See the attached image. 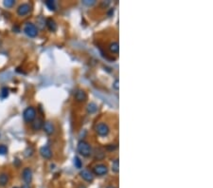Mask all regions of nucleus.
Listing matches in <instances>:
<instances>
[{"label": "nucleus", "mask_w": 213, "mask_h": 188, "mask_svg": "<svg viewBox=\"0 0 213 188\" xmlns=\"http://www.w3.org/2000/svg\"><path fill=\"white\" fill-rule=\"evenodd\" d=\"M15 1L14 0H5L4 1V6L6 8H11L13 6H14Z\"/></svg>", "instance_id": "nucleus-20"}, {"label": "nucleus", "mask_w": 213, "mask_h": 188, "mask_svg": "<svg viewBox=\"0 0 213 188\" xmlns=\"http://www.w3.org/2000/svg\"><path fill=\"white\" fill-rule=\"evenodd\" d=\"M77 149H78V152L80 154V155H82L83 157H85V158L89 157L92 154V147L88 142H85V141L79 142Z\"/></svg>", "instance_id": "nucleus-1"}, {"label": "nucleus", "mask_w": 213, "mask_h": 188, "mask_svg": "<svg viewBox=\"0 0 213 188\" xmlns=\"http://www.w3.org/2000/svg\"><path fill=\"white\" fill-rule=\"evenodd\" d=\"M22 178L24 180V181L27 184H28L30 182H31L32 181V171L30 167H26L24 170H23L22 173Z\"/></svg>", "instance_id": "nucleus-7"}, {"label": "nucleus", "mask_w": 213, "mask_h": 188, "mask_svg": "<svg viewBox=\"0 0 213 188\" xmlns=\"http://www.w3.org/2000/svg\"><path fill=\"white\" fill-rule=\"evenodd\" d=\"M31 11V6L28 3L21 4L18 8H17V14L19 16H25Z\"/></svg>", "instance_id": "nucleus-6"}, {"label": "nucleus", "mask_w": 213, "mask_h": 188, "mask_svg": "<svg viewBox=\"0 0 213 188\" xmlns=\"http://www.w3.org/2000/svg\"><path fill=\"white\" fill-rule=\"evenodd\" d=\"M43 124H44V122L42 119H35L32 123V128L34 130H39L43 127Z\"/></svg>", "instance_id": "nucleus-15"}, {"label": "nucleus", "mask_w": 213, "mask_h": 188, "mask_svg": "<svg viewBox=\"0 0 213 188\" xmlns=\"http://www.w3.org/2000/svg\"><path fill=\"white\" fill-rule=\"evenodd\" d=\"M74 97H75V100L80 103L85 102L87 100V94H86V92L83 89H78L76 92H75Z\"/></svg>", "instance_id": "nucleus-9"}, {"label": "nucleus", "mask_w": 213, "mask_h": 188, "mask_svg": "<svg viewBox=\"0 0 213 188\" xmlns=\"http://www.w3.org/2000/svg\"><path fill=\"white\" fill-rule=\"evenodd\" d=\"M23 118L27 123H31L36 119V110L33 106H28L23 112Z\"/></svg>", "instance_id": "nucleus-2"}, {"label": "nucleus", "mask_w": 213, "mask_h": 188, "mask_svg": "<svg viewBox=\"0 0 213 188\" xmlns=\"http://www.w3.org/2000/svg\"><path fill=\"white\" fill-rule=\"evenodd\" d=\"M109 50H110L111 53H114V54H118V50H119V46H118V43L114 41L112 43H110L108 47Z\"/></svg>", "instance_id": "nucleus-13"}, {"label": "nucleus", "mask_w": 213, "mask_h": 188, "mask_svg": "<svg viewBox=\"0 0 213 188\" xmlns=\"http://www.w3.org/2000/svg\"><path fill=\"white\" fill-rule=\"evenodd\" d=\"M9 96V89L7 88H2L1 89V97L2 98H7Z\"/></svg>", "instance_id": "nucleus-22"}, {"label": "nucleus", "mask_w": 213, "mask_h": 188, "mask_svg": "<svg viewBox=\"0 0 213 188\" xmlns=\"http://www.w3.org/2000/svg\"><path fill=\"white\" fill-rule=\"evenodd\" d=\"M107 188H117V187H115V186H113V185H111V186H108Z\"/></svg>", "instance_id": "nucleus-26"}, {"label": "nucleus", "mask_w": 213, "mask_h": 188, "mask_svg": "<svg viewBox=\"0 0 213 188\" xmlns=\"http://www.w3.org/2000/svg\"><path fill=\"white\" fill-rule=\"evenodd\" d=\"M43 129L45 133H47L48 135H52L54 133V130H55V127H54V125L53 124L48 121V122H45L43 124Z\"/></svg>", "instance_id": "nucleus-11"}, {"label": "nucleus", "mask_w": 213, "mask_h": 188, "mask_svg": "<svg viewBox=\"0 0 213 188\" xmlns=\"http://www.w3.org/2000/svg\"><path fill=\"white\" fill-rule=\"evenodd\" d=\"M97 109H98V106H97L96 104H94V103H91V104H89V106H88V111H89L90 113L96 112Z\"/></svg>", "instance_id": "nucleus-19"}, {"label": "nucleus", "mask_w": 213, "mask_h": 188, "mask_svg": "<svg viewBox=\"0 0 213 188\" xmlns=\"http://www.w3.org/2000/svg\"><path fill=\"white\" fill-rule=\"evenodd\" d=\"M8 152V148L4 145H0V155H6Z\"/></svg>", "instance_id": "nucleus-21"}, {"label": "nucleus", "mask_w": 213, "mask_h": 188, "mask_svg": "<svg viewBox=\"0 0 213 188\" xmlns=\"http://www.w3.org/2000/svg\"><path fill=\"white\" fill-rule=\"evenodd\" d=\"M83 3L84 5L91 6V5H94L96 3V1H95V0H84V1H83Z\"/></svg>", "instance_id": "nucleus-23"}, {"label": "nucleus", "mask_w": 213, "mask_h": 188, "mask_svg": "<svg viewBox=\"0 0 213 188\" xmlns=\"http://www.w3.org/2000/svg\"><path fill=\"white\" fill-rule=\"evenodd\" d=\"M22 188H30V185H28V184H25L24 185H23V186H22Z\"/></svg>", "instance_id": "nucleus-25"}, {"label": "nucleus", "mask_w": 213, "mask_h": 188, "mask_svg": "<svg viewBox=\"0 0 213 188\" xmlns=\"http://www.w3.org/2000/svg\"><path fill=\"white\" fill-rule=\"evenodd\" d=\"M95 129H96L97 134L101 137H105L109 134V132H110V127H109V125L104 122H101L98 124L96 125Z\"/></svg>", "instance_id": "nucleus-3"}, {"label": "nucleus", "mask_w": 213, "mask_h": 188, "mask_svg": "<svg viewBox=\"0 0 213 188\" xmlns=\"http://www.w3.org/2000/svg\"><path fill=\"white\" fill-rule=\"evenodd\" d=\"M107 173H108V167L107 165L103 163L97 164L93 167V174H95L96 176H104Z\"/></svg>", "instance_id": "nucleus-5"}, {"label": "nucleus", "mask_w": 213, "mask_h": 188, "mask_svg": "<svg viewBox=\"0 0 213 188\" xmlns=\"http://www.w3.org/2000/svg\"><path fill=\"white\" fill-rule=\"evenodd\" d=\"M74 165H75V167H77V168H82L83 163H82V161L80 160L79 157H75V158H74Z\"/></svg>", "instance_id": "nucleus-18"}, {"label": "nucleus", "mask_w": 213, "mask_h": 188, "mask_svg": "<svg viewBox=\"0 0 213 188\" xmlns=\"http://www.w3.org/2000/svg\"><path fill=\"white\" fill-rule=\"evenodd\" d=\"M112 171L114 173H118V171H119V162H118V158L115 160V161H113V163H112Z\"/></svg>", "instance_id": "nucleus-16"}, {"label": "nucleus", "mask_w": 213, "mask_h": 188, "mask_svg": "<svg viewBox=\"0 0 213 188\" xmlns=\"http://www.w3.org/2000/svg\"><path fill=\"white\" fill-rule=\"evenodd\" d=\"M45 4L47 5V7H48L50 10H56L55 2L52 1V0H47V1H45Z\"/></svg>", "instance_id": "nucleus-17"}, {"label": "nucleus", "mask_w": 213, "mask_h": 188, "mask_svg": "<svg viewBox=\"0 0 213 188\" xmlns=\"http://www.w3.org/2000/svg\"><path fill=\"white\" fill-rule=\"evenodd\" d=\"M13 188H18V187H13Z\"/></svg>", "instance_id": "nucleus-27"}, {"label": "nucleus", "mask_w": 213, "mask_h": 188, "mask_svg": "<svg viewBox=\"0 0 213 188\" xmlns=\"http://www.w3.org/2000/svg\"><path fill=\"white\" fill-rule=\"evenodd\" d=\"M113 88H114L115 89H116V90H118V79L114 82V84H113Z\"/></svg>", "instance_id": "nucleus-24"}, {"label": "nucleus", "mask_w": 213, "mask_h": 188, "mask_svg": "<svg viewBox=\"0 0 213 188\" xmlns=\"http://www.w3.org/2000/svg\"><path fill=\"white\" fill-rule=\"evenodd\" d=\"M40 154L45 159H50L52 157V151H51L50 147L48 145H44L40 148Z\"/></svg>", "instance_id": "nucleus-10"}, {"label": "nucleus", "mask_w": 213, "mask_h": 188, "mask_svg": "<svg viewBox=\"0 0 213 188\" xmlns=\"http://www.w3.org/2000/svg\"><path fill=\"white\" fill-rule=\"evenodd\" d=\"M24 31L28 36L35 37L38 34V28L35 25L32 24V23H27L24 27Z\"/></svg>", "instance_id": "nucleus-4"}, {"label": "nucleus", "mask_w": 213, "mask_h": 188, "mask_svg": "<svg viewBox=\"0 0 213 188\" xmlns=\"http://www.w3.org/2000/svg\"><path fill=\"white\" fill-rule=\"evenodd\" d=\"M9 175L7 173H1L0 174V186L5 187L6 185L8 184L9 182Z\"/></svg>", "instance_id": "nucleus-14"}, {"label": "nucleus", "mask_w": 213, "mask_h": 188, "mask_svg": "<svg viewBox=\"0 0 213 188\" xmlns=\"http://www.w3.org/2000/svg\"><path fill=\"white\" fill-rule=\"evenodd\" d=\"M80 177L85 181H88V182H92L94 180V174L91 172L90 170L88 169H83L80 171Z\"/></svg>", "instance_id": "nucleus-8"}, {"label": "nucleus", "mask_w": 213, "mask_h": 188, "mask_svg": "<svg viewBox=\"0 0 213 188\" xmlns=\"http://www.w3.org/2000/svg\"><path fill=\"white\" fill-rule=\"evenodd\" d=\"M45 26L48 27L50 31H55L57 30V24L52 18H48L45 20Z\"/></svg>", "instance_id": "nucleus-12"}]
</instances>
